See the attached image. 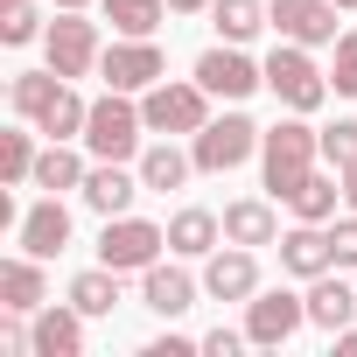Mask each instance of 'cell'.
<instances>
[{"instance_id": "cell-4", "label": "cell", "mask_w": 357, "mask_h": 357, "mask_svg": "<svg viewBox=\"0 0 357 357\" xmlns=\"http://www.w3.org/2000/svg\"><path fill=\"white\" fill-rule=\"evenodd\" d=\"M140 112H147V133H204L211 126V91L190 77V84H154L140 91Z\"/></svg>"}, {"instance_id": "cell-17", "label": "cell", "mask_w": 357, "mask_h": 357, "mask_svg": "<svg viewBox=\"0 0 357 357\" xmlns=\"http://www.w3.org/2000/svg\"><path fill=\"white\" fill-rule=\"evenodd\" d=\"M308 322H315V329H329V336L357 322V287H350V280H336V266L308 280Z\"/></svg>"}, {"instance_id": "cell-29", "label": "cell", "mask_w": 357, "mask_h": 357, "mask_svg": "<svg viewBox=\"0 0 357 357\" xmlns=\"http://www.w3.org/2000/svg\"><path fill=\"white\" fill-rule=\"evenodd\" d=\"M84 119H91V105L63 84V91H56V105L43 112V126H36V133H50V140H84Z\"/></svg>"}, {"instance_id": "cell-35", "label": "cell", "mask_w": 357, "mask_h": 357, "mask_svg": "<svg viewBox=\"0 0 357 357\" xmlns=\"http://www.w3.org/2000/svg\"><path fill=\"white\" fill-rule=\"evenodd\" d=\"M238 343H245V329H225V322L204 336V350H211V357H238Z\"/></svg>"}, {"instance_id": "cell-7", "label": "cell", "mask_w": 357, "mask_h": 357, "mask_svg": "<svg viewBox=\"0 0 357 357\" xmlns=\"http://www.w3.org/2000/svg\"><path fill=\"white\" fill-rule=\"evenodd\" d=\"M161 245H168V231L161 225H147V218H105V231H98V259L112 266V273H147L154 259H161Z\"/></svg>"}, {"instance_id": "cell-21", "label": "cell", "mask_w": 357, "mask_h": 357, "mask_svg": "<svg viewBox=\"0 0 357 357\" xmlns=\"http://www.w3.org/2000/svg\"><path fill=\"white\" fill-rule=\"evenodd\" d=\"M225 238H231V245H280V218H273V204H266V197H238V204H225Z\"/></svg>"}, {"instance_id": "cell-8", "label": "cell", "mask_w": 357, "mask_h": 357, "mask_svg": "<svg viewBox=\"0 0 357 357\" xmlns=\"http://www.w3.org/2000/svg\"><path fill=\"white\" fill-rule=\"evenodd\" d=\"M336 0H266V22L280 29V43H301V50H336Z\"/></svg>"}, {"instance_id": "cell-30", "label": "cell", "mask_w": 357, "mask_h": 357, "mask_svg": "<svg viewBox=\"0 0 357 357\" xmlns=\"http://www.w3.org/2000/svg\"><path fill=\"white\" fill-rule=\"evenodd\" d=\"M0 183H8V190L36 183V140L29 133H0Z\"/></svg>"}, {"instance_id": "cell-15", "label": "cell", "mask_w": 357, "mask_h": 357, "mask_svg": "<svg viewBox=\"0 0 357 357\" xmlns=\"http://www.w3.org/2000/svg\"><path fill=\"white\" fill-rule=\"evenodd\" d=\"M15 238H22V252H36V259H56V252L70 245V211H63L56 197H43V204H29V211L15 218Z\"/></svg>"}, {"instance_id": "cell-40", "label": "cell", "mask_w": 357, "mask_h": 357, "mask_svg": "<svg viewBox=\"0 0 357 357\" xmlns=\"http://www.w3.org/2000/svg\"><path fill=\"white\" fill-rule=\"evenodd\" d=\"M56 8H84V0H56Z\"/></svg>"}, {"instance_id": "cell-10", "label": "cell", "mask_w": 357, "mask_h": 357, "mask_svg": "<svg viewBox=\"0 0 357 357\" xmlns=\"http://www.w3.org/2000/svg\"><path fill=\"white\" fill-rule=\"evenodd\" d=\"M197 84H204L211 98H231V105H238V98H252V91L266 84V63H252L238 43H218V50L197 56Z\"/></svg>"}, {"instance_id": "cell-25", "label": "cell", "mask_w": 357, "mask_h": 357, "mask_svg": "<svg viewBox=\"0 0 357 357\" xmlns=\"http://www.w3.org/2000/svg\"><path fill=\"white\" fill-rule=\"evenodd\" d=\"M211 22H218L225 43H252L259 29H273L266 22V0H211Z\"/></svg>"}, {"instance_id": "cell-34", "label": "cell", "mask_w": 357, "mask_h": 357, "mask_svg": "<svg viewBox=\"0 0 357 357\" xmlns=\"http://www.w3.org/2000/svg\"><path fill=\"white\" fill-rule=\"evenodd\" d=\"M329 238H336V266H357V218L329 225Z\"/></svg>"}, {"instance_id": "cell-19", "label": "cell", "mask_w": 357, "mask_h": 357, "mask_svg": "<svg viewBox=\"0 0 357 357\" xmlns=\"http://www.w3.org/2000/svg\"><path fill=\"white\" fill-rule=\"evenodd\" d=\"M218 238H225V218L204 211V204H190V211L168 218V252H183V259H211Z\"/></svg>"}, {"instance_id": "cell-36", "label": "cell", "mask_w": 357, "mask_h": 357, "mask_svg": "<svg viewBox=\"0 0 357 357\" xmlns=\"http://www.w3.org/2000/svg\"><path fill=\"white\" fill-rule=\"evenodd\" d=\"M183 350H204V343H190V336H161V343H147V357H183Z\"/></svg>"}, {"instance_id": "cell-26", "label": "cell", "mask_w": 357, "mask_h": 357, "mask_svg": "<svg viewBox=\"0 0 357 357\" xmlns=\"http://www.w3.org/2000/svg\"><path fill=\"white\" fill-rule=\"evenodd\" d=\"M336 197H343V175L329 168V175H308V183H301L287 204H294V218H308V225H329V218H336Z\"/></svg>"}, {"instance_id": "cell-32", "label": "cell", "mask_w": 357, "mask_h": 357, "mask_svg": "<svg viewBox=\"0 0 357 357\" xmlns=\"http://www.w3.org/2000/svg\"><path fill=\"white\" fill-rule=\"evenodd\" d=\"M36 36H50L43 15H36V0H29V8H0V43H8V50H22V43H36Z\"/></svg>"}, {"instance_id": "cell-38", "label": "cell", "mask_w": 357, "mask_h": 357, "mask_svg": "<svg viewBox=\"0 0 357 357\" xmlns=\"http://www.w3.org/2000/svg\"><path fill=\"white\" fill-rule=\"evenodd\" d=\"M343 197H350V211H357V168H350V175H343Z\"/></svg>"}, {"instance_id": "cell-27", "label": "cell", "mask_w": 357, "mask_h": 357, "mask_svg": "<svg viewBox=\"0 0 357 357\" xmlns=\"http://www.w3.org/2000/svg\"><path fill=\"white\" fill-rule=\"evenodd\" d=\"M70 301H77L84 315H112V308H119V273L98 259L91 273H77V280H70Z\"/></svg>"}, {"instance_id": "cell-3", "label": "cell", "mask_w": 357, "mask_h": 357, "mask_svg": "<svg viewBox=\"0 0 357 357\" xmlns=\"http://www.w3.org/2000/svg\"><path fill=\"white\" fill-rule=\"evenodd\" d=\"M266 91H273L287 112H322V98H329V70H322L301 43H280V50L266 56Z\"/></svg>"}, {"instance_id": "cell-18", "label": "cell", "mask_w": 357, "mask_h": 357, "mask_svg": "<svg viewBox=\"0 0 357 357\" xmlns=\"http://www.w3.org/2000/svg\"><path fill=\"white\" fill-rule=\"evenodd\" d=\"M140 301H147L154 315L175 322V315H190V308H197V280H190L183 266H161V259H154V266L140 273Z\"/></svg>"}, {"instance_id": "cell-22", "label": "cell", "mask_w": 357, "mask_h": 357, "mask_svg": "<svg viewBox=\"0 0 357 357\" xmlns=\"http://www.w3.org/2000/svg\"><path fill=\"white\" fill-rule=\"evenodd\" d=\"M190 168H197V154L168 147V140H161V147H140V183L161 190V197H168V190H183V183H190Z\"/></svg>"}, {"instance_id": "cell-33", "label": "cell", "mask_w": 357, "mask_h": 357, "mask_svg": "<svg viewBox=\"0 0 357 357\" xmlns=\"http://www.w3.org/2000/svg\"><path fill=\"white\" fill-rule=\"evenodd\" d=\"M329 91L357 98V29H350V36H336V63H329Z\"/></svg>"}, {"instance_id": "cell-1", "label": "cell", "mask_w": 357, "mask_h": 357, "mask_svg": "<svg viewBox=\"0 0 357 357\" xmlns=\"http://www.w3.org/2000/svg\"><path fill=\"white\" fill-rule=\"evenodd\" d=\"M315 161H322V133L308 126V112H294V119H280L273 133H259V175H266V197H273V204H287V197L308 183Z\"/></svg>"}, {"instance_id": "cell-14", "label": "cell", "mask_w": 357, "mask_h": 357, "mask_svg": "<svg viewBox=\"0 0 357 357\" xmlns=\"http://www.w3.org/2000/svg\"><path fill=\"white\" fill-rule=\"evenodd\" d=\"M29 322H36V343H29L36 357H77V350H84V322H91V315H84L77 301H63V308H56V301H43Z\"/></svg>"}, {"instance_id": "cell-2", "label": "cell", "mask_w": 357, "mask_h": 357, "mask_svg": "<svg viewBox=\"0 0 357 357\" xmlns=\"http://www.w3.org/2000/svg\"><path fill=\"white\" fill-rule=\"evenodd\" d=\"M140 133H147V112L133 105V91H105V98H91L84 147H91L98 161H133V154H140Z\"/></svg>"}, {"instance_id": "cell-20", "label": "cell", "mask_w": 357, "mask_h": 357, "mask_svg": "<svg viewBox=\"0 0 357 357\" xmlns=\"http://www.w3.org/2000/svg\"><path fill=\"white\" fill-rule=\"evenodd\" d=\"M43 301H50V280H43V259H36V252H22V259H8V266H0V308L36 315Z\"/></svg>"}, {"instance_id": "cell-12", "label": "cell", "mask_w": 357, "mask_h": 357, "mask_svg": "<svg viewBox=\"0 0 357 357\" xmlns=\"http://www.w3.org/2000/svg\"><path fill=\"white\" fill-rule=\"evenodd\" d=\"M204 294H211V301H252V294H259V259H252V245H218V252L204 259Z\"/></svg>"}, {"instance_id": "cell-16", "label": "cell", "mask_w": 357, "mask_h": 357, "mask_svg": "<svg viewBox=\"0 0 357 357\" xmlns=\"http://www.w3.org/2000/svg\"><path fill=\"white\" fill-rule=\"evenodd\" d=\"M140 190H147V183H140V168H133V175H126V168H119V161H98V168H91V175H84V190H77V197H84V204H91V211H98V218H126V211H133V197H140Z\"/></svg>"}, {"instance_id": "cell-24", "label": "cell", "mask_w": 357, "mask_h": 357, "mask_svg": "<svg viewBox=\"0 0 357 357\" xmlns=\"http://www.w3.org/2000/svg\"><path fill=\"white\" fill-rule=\"evenodd\" d=\"M84 175H91V168H84V161H77L63 140H50V147L36 154V190H50V197H63V190H84Z\"/></svg>"}, {"instance_id": "cell-13", "label": "cell", "mask_w": 357, "mask_h": 357, "mask_svg": "<svg viewBox=\"0 0 357 357\" xmlns=\"http://www.w3.org/2000/svg\"><path fill=\"white\" fill-rule=\"evenodd\" d=\"M336 266V238H329V225H294V231H280V273H294V280H315V273H329Z\"/></svg>"}, {"instance_id": "cell-41", "label": "cell", "mask_w": 357, "mask_h": 357, "mask_svg": "<svg viewBox=\"0 0 357 357\" xmlns=\"http://www.w3.org/2000/svg\"><path fill=\"white\" fill-rule=\"evenodd\" d=\"M336 8H357V0H336Z\"/></svg>"}, {"instance_id": "cell-9", "label": "cell", "mask_w": 357, "mask_h": 357, "mask_svg": "<svg viewBox=\"0 0 357 357\" xmlns=\"http://www.w3.org/2000/svg\"><path fill=\"white\" fill-rule=\"evenodd\" d=\"M43 50H50V70H56V77H84V70H98V56H105V50H98V29H91L77 8H56Z\"/></svg>"}, {"instance_id": "cell-39", "label": "cell", "mask_w": 357, "mask_h": 357, "mask_svg": "<svg viewBox=\"0 0 357 357\" xmlns=\"http://www.w3.org/2000/svg\"><path fill=\"white\" fill-rule=\"evenodd\" d=\"M0 8H29V0H0Z\"/></svg>"}, {"instance_id": "cell-37", "label": "cell", "mask_w": 357, "mask_h": 357, "mask_svg": "<svg viewBox=\"0 0 357 357\" xmlns=\"http://www.w3.org/2000/svg\"><path fill=\"white\" fill-rule=\"evenodd\" d=\"M211 0H168V15H204Z\"/></svg>"}, {"instance_id": "cell-28", "label": "cell", "mask_w": 357, "mask_h": 357, "mask_svg": "<svg viewBox=\"0 0 357 357\" xmlns=\"http://www.w3.org/2000/svg\"><path fill=\"white\" fill-rule=\"evenodd\" d=\"M98 8H105V22L119 36H154L161 15H168V0H98Z\"/></svg>"}, {"instance_id": "cell-31", "label": "cell", "mask_w": 357, "mask_h": 357, "mask_svg": "<svg viewBox=\"0 0 357 357\" xmlns=\"http://www.w3.org/2000/svg\"><path fill=\"white\" fill-rule=\"evenodd\" d=\"M322 161H329L336 175H350V168H357V119H336V126H322Z\"/></svg>"}, {"instance_id": "cell-23", "label": "cell", "mask_w": 357, "mask_h": 357, "mask_svg": "<svg viewBox=\"0 0 357 357\" xmlns=\"http://www.w3.org/2000/svg\"><path fill=\"white\" fill-rule=\"evenodd\" d=\"M70 77H56V70H22L15 84H8V98H15V112L29 119V126H43V112L56 105V91H63Z\"/></svg>"}, {"instance_id": "cell-6", "label": "cell", "mask_w": 357, "mask_h": 357, "mask_svg": "<svg viewBox=\"0 0 357 357\" xmlns=\"http://www.w3.org/2000/svg\"><path fill=\"white\" fill-rule=\"evenodd\" d=\"M190 154H197L204 175H231L238 161L259 154V126H252L245 112H225V119H211L204 133H190Z\"/></svg>"}, {"instance_id": "cell-5", "label": "cell", "mask_w": 357, "mask_h": 357, "mask_svg": "<svg viewBox=\"0 0 357 357\" xmlns=\"http://www.w3.org/2000/svg\"><path fill=\"white\" fill-rule=\"evenodd\" d=\"M98 77H105V91H154V84L168 77V56H161L154 36H119V43L98 56Z\"/></svg>"}, {"instance_id": "cell-11", "label": "cell", "mask_w": 357, "mask_h": 357, "mask_svg": "<svg viewBox=\"0 0 357 357\" xmlns=\"http://www.w3.org/2000/svg\"><path fill=\"white\" fill-rule=\"evenodd\" d=\"M301 322H308V294L266 287V294H252V301H245V343H259V350H280Z\"/></svg>"}]
</instances>
